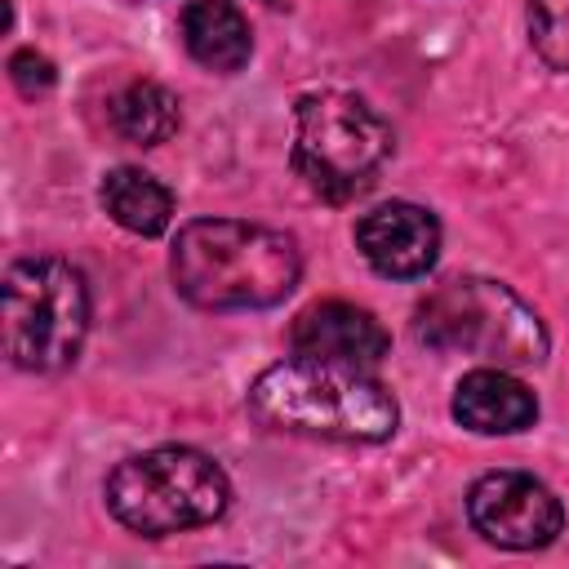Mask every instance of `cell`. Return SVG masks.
<instances>
[{"mask_svg": "<svg viewBox=\"0 0 569 569\" xmlns=\"http://www.w3.org/2000/svg\"><path fill=\"white\" fill-rule=\"evenodd\" d=\"M169 271L191 307L258 311L293 293L302 253L289 231L240 218H196L178 231Z\"/></svg>", "mask_w": 569, "mask_h": 569, "instance_id": "6da1fadb", "label": "cell"}, {"mask_svg": "<svg viewBox=\"0 0 569 569\" xmlns=\"http://www.w3.org/2000/svg\"><path fill=\"white\" fill-rule=\"evenodd\" d=\"M249 409L276 431L356 445L387 440L400 422L396 396L369 378V369L316 356H293L262 369L249 387Z\"/></svg>", "mask_w": 569, "mask_h": 569, "instance_id": "7a4b0ae2", "label": "cell"}, {"mask_svg": "<svg viewBox=\"0 0 569 569\" xmlns=\"http://www.w3.org/2000/svg\"><path fill=\"white\" fill-rule=\"evenodd\" d=\"M231 502L227 471L187 445H160L147 453H133L116 462L107 476V507L111 516L142 533L164 538L196 525H213Z\"/></svg>", "mask_w": 569, "mask_h": 569, "instance_id": "3957f363", "label": "cell"}, {"mask_svg": "<svg viewBox=\"0 0 569 569\" xmlns=\"http://www.w3.org/2000/svg\"><path fill=\"white\" fill-rule=\"evenodd\" d=\"M418 338L436 351H467L489 365H542L551 347L538 311L516 289L485 276L436 284L418 307Z\"/></svg>", "mask_w": 569, "mask_h": 569, "instance_id": "277c9868", "label": "cell"}, {"mask_svg": "<svg viewBox=\"0 0 569 569\" xmlns=\"http://www.w3.org/2000/svg\"><path fill=\"white\" fill-rule=\"evenodd\" d=\"M387 156H391V129L365 98L338 93V89L298 98L293 169L316 196L333 204L360 196Z\"/></svg>", "mask_w": 569, "mask_h": 569, "instance_id": "5b68a950", "label": "cell"}, {"mask_svg": "<svg viewBox=\"0 0 569 569\" xmlns=\"http://www.w3.org/2000/svg\"><path fill=\"white\" fill-rule=\"evenodd\" d=\"M89 333L84 276L62 258H18L4 271V351L18 369H67Z\"/></svg>", "mask_w": 569, "mask_h": 569, "instance_id": "8992f818", "label": "cell"}, {"mask_svg": "<svg viewBox=\"0 0 569 569\" xmlns=\"http://www.w3.org/2000/svg\"><path fill=\"white\" fill-rule=\"evenodd\" d=\"M476 533L507 551H538L565 529L560 498L529 471H489L467 493Z\"/></svg>", "mask_w": 569, "mask_h": 569, "instance_id": "52a82bcc", "label": "cell"}, {"mask_svg": "<svg viewBox=\"0 0 569 569\" xmlns=\"http://www.w3.org/2000/svg\"><path fill=\"white\" fill-rule=\"evenodd\" d=\"M356 244L365 253V262L387 276V280H413L427 276L436 253H440V222L431 209L409 204V200H391L369 209L356 222Z\"/></svg>", "mask_w": 569, "mask_h": 569, "instance_id": "ba28073f", "label": "cell"}, {"mask_svg": "<svg viewBox=\"0 0 569 569\" xmlns=\"http://www.w3.org/2000/svg\"><path fill=\"white\" fill-rule=\"evenodd\" d=\"M289 342H293V356L338 360V365H356V369H373L391 347V338L373 311H365L356 302H338V298L311 302L307 311H298Z\"/></svg>", "mask_w": 569, "mask_h": 569, "instance_id": "9c48e42d", "label": "cell"}, {"mask_svg": "<svg viewBox=\"0 0 569 569\" xmlns=\"http://www.w3.org/2000/svg\"><path fill=\"white\" fill-rule=\"evenodd\" d=\"M453 418L480 436H511V431L533 427L538 400L502 365L498 369H471L453 387Z\"/></svg>", "mask_w": 569, "mask_h": 569, "instance_id": "30bf717a", "label": "cell"}, {"mask_svg": "<svg viewBox=\"0 0 569 569\" xmlns=\"http://www.w3.org/2000/svg\"><path fill=\"white\" fill-rule=\"evenodd\" d=\"M182 44L204 71H218V76L240 71L253 53L249 22L227 0H191L182 9Z\"/></svg>", "mask_w": 569, "mask_h": 569, "instance_id": "8fae6325", "label": "cell"}, {"mask_svg": "<svg viewBox=\"0 0 569 569\" xmlns=\"http://www.w3.org/2000/svg\"><path fill=\"white\" fill-rule=\"evenodd\" d=\"M102 209L133 236H160L173 222V196L147 169L120 164L102 178Z\"/></svg>", "mask_w": 569, "mask_h": 569, "instance_id": "7c38bea8", "label": "cell"}, {"mask_svg": "<svg viewBox=\"0 0 569 569\" xmlns=\"http://www.w3.org/2000/svg\"><path fill=\"white\" fill-rule=\"evenodd\" d=\"M111 124L138 147H160L178 129V98L156 80H133L111 98Z\"/></svg>", "mask_w": 569, "mask_h": 569, "instance_id": "4fadbf2b", "label": "cell"}, {"mask_svg": "<svg viewBox=\"0 0 569 569\" xmlns=\"http://www.w3.org/2000/svg\"><path fill=\"white\" fill-rule=\"evenodd\" d=\"M529 40L547 67L569 71V0H529Z\"/></svg>", "mask_w": 569, "mask_h": 569, "instance_id": "5bb4252c", "label": "cell"}, {"mask_svg": "<svg viewBox=\"0 0 569 569\" xmlns=\"http://www.w3.org/2000/svg\"><path fill=\"white\" fill-rule=\"evenodd\" d=\"M9 76H13V84L22 93H36V89H49L53 84V62L44 53H36V49H18L9 58Z\"/></svg>", "mask_w": 569, "mask_h": 569, "instance_id": "9a60e30c", "label": "cell"}]
</instances>
